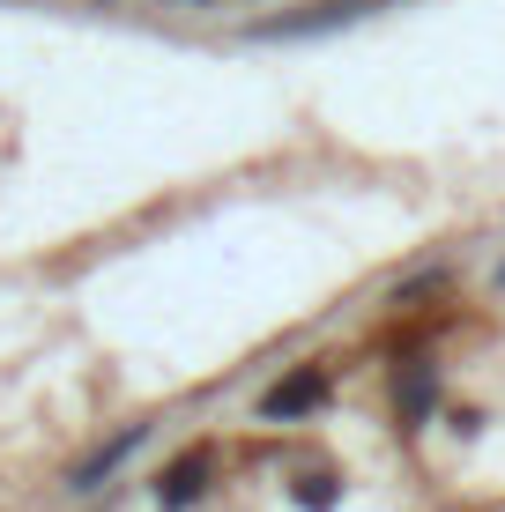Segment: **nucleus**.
<instances>
[{
    "label": "nucleus",
    "mask_w": 505,
    "mask_h": 512,
    "mask_svg": "<svg viewBox=\"0 0 505 512\" xmlns=\"http://www.w3.org/2000/svg\"><path fill=\"white\" fill-rule=\"evenodd\" d=\"M327 394H335V379H327L320 364H298L290 379H275L268 394H260V416H268V423H298L312 409H327Z\"/></svg>",
    "instance_id": "obj_1"
},
{
    "label": "nucleus",
    "mask_w": 505,
    "mask_h": 512,
    "mask_svg": "<svg viewBox=\"0 0 505 512\" xmlns=\"http://www.w3.org/2000/svg\"><path fill=\"white\" fill-rule=\"evenodd\" d=\"M498 282H505V268H498Z\"/></svg>",
    "instance_id": "obj_6"
},
{
    "label": "nucleus",
    "mask_w": 505,
    "mask_h": 512,
    "mask_svg": "<svg viewBox=\"0 0 505 512\" xmlns=\"http://www.w3.org/2000/svg\"><path fill=\"white\" fill-rule=\"evenodd\" d=\"M431 409H439V372L431 364H402L394 372V416H402V431H416Z\"/></svg>",
    "instance_id": "obj_3"
},
{
    "label": "nucleus",
    "mask_w": 505,
    "mask_h": 512,
    "mask_svg": "<svg viewBox=\"0 0 505 512\" xmlns=\"http://www.w3.org/2000/svg\"><path fill=\"white\" fill-rule=\"evenodd\" d=\"M290 498H298V512H335L342 505V475H327V468H312L290 483Z\"/></svg>",
    "instance_id": "obj_5"
},
{
    "label": "nucleus",
    "mask_w": 505,
    "mask_h": 512,
    "mask_svg": "<svg viewBox=\"0 0 505 512\" xmlns=\"http://www.w3.org/2000/svg\"><path fill=\"white\" fill-rule=\"evenodd\" d=\"M134 446H142V423H134V431H119V438H112V446H97V453H90V461H82V468H75V483H67V490H97V483H104V475H112V468H119V461H127V453H134Z\"/></svg>",
    "instance_id": "obj_4"
},
{
    "label": "nucleus",
    "mask_w": 505,
    "mask_h": 512,
    "mask_svg": "<svg viewBox=\"0 0 505 512\" xmlns=\"http://www.w3.org/2000/svg\"><path fill=\"white\" fill-rule=\"evenodd\" d=\"M208 483H216V446H186L179 461L156 475V505L164 512H194L208 498Z\"/></svg>",
    "instance_id": "obj_2"
}]
</instances>
